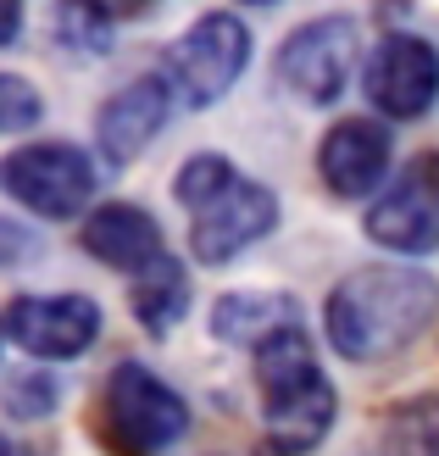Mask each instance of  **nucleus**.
Instances as JSON below:
<instances>
[{"mask_svg": "<svg viewBox=\"0 0 439 456\" xmlns=\"http://www.w3.org/2000/svg\"><path fill=\"white\" fill-rule=\"evenodd\" d=\"M439 317V279L406 262H373L345 273L329 295L322 329L345 362H384Z\"/></svg>", "mask_w": 439, "mask_h": 456, "instance_id": "obj_1", "label": "nucleus"}, {"mask_svg": "<svg viewBox=\"0 0 439 456\" xmlns=\"http://www.w3.org/2000/svg\"><path fill=\"white\" fill-rule=\"evenodd\" d=\"M256 384H262V423H267V440L300 456L329 440L334 428V384L329 373L317 368V351H312V334L306 329H284L279 339H267L256 351Z\"/></svg>", "mask_w": 439, "mask_h": 456, "instance_id": "obj_2", "label": "nucleus"}, {"mask_svg": "<svg viewBox=\"0 0 439 456\" xmlns=\"http://www.w3.org/2000/svg\"><path fill=\"white\" fill-rule=\"evenodd\" d=\"M101 412H106V435L118 440L128 456H150V451L173 445L183 428H190V406H183V395L167 379H156L150 368H140V362H118V368H111Z\"/></svg>", "mask_w": 439, "mask_h": 456, "instance_id": "obj_3", "label": "nucleus"}, {"mask_svg": "<svg viewBox=\"0 0 439 456\" xmlns=\"http://www.w3.org/2000/svg\"><path fill=\"white\" fill-rule=\"evenodd\" d=\"M250 67V28L234 12H206L190 34L167 45V84L183 106H212Z\"/></svg>", "mask_w": 439, "mask_h": 456, "instance_id": "obj_4", "label": "nucleus"}, {"mask_svg": "<svg viewBox=\"0 0 439 456\" xmlns=\"http://www.w3.org/2000/svg\"><path fill=\"white\" fill-rule=\"evenodd\" d=\"M279 84L300 106H334L345 95V84L356 78L362 61V34L351 17H317L300 22V28L279 45Z\"/></svg>", "mask_w": 439, "mask_h": 456, "instance_id": "obj_5", "label": "nucleus"}, {"mask_svg": "<svg viewBox=\"0 0 439 456\" xmlns=\"http://www.w3.org/2000/svg\"><path fill=\"white\" fill-rule=\"evenodd\" d=\"M0 190L39 217H78L84 200L95 195V162L67 140L22 145L0 162Z\"/></svg>", "mask_w": 439, "mask_h": 456, "instance_id": "obj_6", "label": "nucleus"}, {"mask_svg": "<svg viewBox=\"0 0 439 456\" xmlns=\"http://www.w3.org/2000/svg\"><path fill=\"white\" fill-rule=\"evenodd\" d=\"M367 234L395 256H428L439 245V151H423L367 207Z\"/></svg>", "mask_w": 439, "mask_h": 456, "instance_id": "obj_7", "label": "nucleus"}, {"mask_svg": "<svg viewBox=\"0 0 439 456\" xmlns=\"http://www.w3.org/2000/svg\"><path fill=\"white\" fill-rule=\"evenodd\" d=\"M362 89L384 118H401V123L423 118L439 101V51L418 34H389L367 51Z\"/></svg>", "mask_w": 439, "mask_h": 456, "instance_id": "obj_8", "label": "nucleus"}, {"mask_svg": "<svg viewBox=\"0 0 439 456\" xmlns=\"http://www.w3.org/2000/svg\"><path fill=\"white\" fill-rule=\"evenodd\" d=\"M6 334L17 339L28 356L45 362H67L84 356L101 334V306L89 295H22L6 312Z\"/></svg>", "mask_w": 439, "mask_h": 456, "instance_id": "obj_9", "label": "nucleus"}, {"mask_svg": "<svg viewBox=\"0 0 439 456\" xmlns=\"http://www.w3.org/2000/svg\"><path fill=\"white\" fill-rule=\"evenodd\" d=\"M389 156H395V145H389V128L384 123H373V118H345V123H334L329 134H322L317 173H322V184H329L339 200H367V195L384 184Z\"/></svg>", "mask_w": 439, "mask_h": 456, "instance_id": "obj_10", "label": "nucleus"}, {"mask_svg": "<svg viewBox=\"0 0 439 456\" xmlns=\"http://www.w3.org/2000/svg\"><path fill=\"white\" fill-rule=\"evenodd\" d=\"M272 223H279V195H272L267 184H245V178H240L217 207L195 212V223H190L195 262L217 267L228 256H240L245 245H256L262 234H272Z\"/></svg>", "mask_w": 439, "mask_h": 456, "instance_id": "obj_11", "label": "nucleus"}, {"mask_svg": "<svg viewBox=\"0 0 439 456\" xmlns=\"http://www.w3.org/2000/svg\"><path fill=\"white\" fill-rule=\"evenodd\" d=\"M167 111H173V84H167V73H145V78L123 84L118 95L101 106V118H95V145H101V156H106V162H118V167L134 162V156H140L156 134H161Z\"/></svg>", "mask_w": 439, "mask_h": 456, "instance_id": "obj_12", "label": "nucleus"}, {"mask_svg": "<svg viewBox=\"0 0 439 456\" xmlns=\"http://www.w3.org/2000/svg\"><path fill=\"white\" fill-rule=\"evenodd\" d=\"M84 250L95 262L118 267V273H134V279H140L150 262L167 256V250H161L156 217L145 207H128V200H106V207L89 212V223H84Z\"/></svg>", "mask_w": 439, "mask_h": 456, "instance_id": "obj_13", "label": "nucleus"}, {"mask_svg": "<svg viewBox=\"0 0 439 456\" xmlns=\"http://www.w3.org/2000/svg\"><path fill=\"white\" fill-rule=\"evenodd\" d=\"M284 329H300V306L289 295H272V289H228L223 301L212 306V334L228 339V346H267L279 339Z\"/></svg>", "mask_w": 439, "mask_h": 456, "instance_id": "obj_14", "label": "nucleus"}, {"mask_svg": "<svg viewBox=\"0 0 439 456\" xmlns=\"http://www.w3.org/2000/svg\"><path fill=\"white\" fill-rule=\"evenodd\" d=\"M128 306H134V317H140L150 334L178 329V323H183V312H190V279H183V262H173V256L150 262L140 279H134Z\"/></svg>", "mask_w": 439, "mask_h": 456, "instance_id": "obj_15", "label": "nucleus"}, {"mask_svg": "<svg viewBox=\"0 0 439 456\" xmlns=\"http://www.w3.org/2000/svg\"><path fill=\"white\" fill-rule=\"evenodd\" d=\"M240 184V173L228 167V156H217V151H200V156H190V162L178 167V178H173V195L183 200L190 212H206V207H217V200Z\"/></svg>", "mask_w": 439, "mask_h": 456, "instance_id": "obj_16", "label": "nucleus"}, {"mask_svg": "<svg viewBox=\"0 0 439 456\" xmlns=\"http://www.w3.org/2000/svg\"><path fill=\"white\" fill-rule=\"evenodd\" d=\"M389 456H439V395H423L389 423Z\"/></svg>", "mask_w": 439, "mask_h": 456, "instance_id": "obj_17", "label": "nucleus"}, {"mask_svg": "<svg viewBox=\"0 0 439 456\" xmlns=\"http://www.w3.org/2000/svg\"><path fill=\"white\" fill-rule=\"evenodd\" d=\"M45 118L39 89L22 73H0V134H28Z\"/></svg>", "mask_w": 439, "mask_h": 456, "instance_id": "obj_18", "label": "nucleus"}, {"mask_svg": "<svg viewBox=\"0 0 439 456\" xmlns=\"http://www.w3.org/2000/svg\"><path fill=\"white\" fill-rule=\"evenodd\" d=\"M56 379L51 373H12L6 379V412L17 418V423H34V418H45L56 406Z\"/></svg>", "mask_w": 439, "mask_h": 456, "instance_id": "obj_19", "label": "nucleus"}, {"mask_svg": "<svg viewBox=\"0 0 439 456\" xmlns=\"http://www.w3.org/2000/svg\"><path fill=\"white\" fill-rule=\"evenodd\" d=\"M106 6H61V34L67 39H78L84 45V51H101V45H106Z\"/></svg>", "mask_w": 439, "mask_h": 456, "instance_id": "obj_20", "label": "nucleus"}, {"mask_svg": "<svg viewBox=\"0 0 439 456\" xmlns=\"http://www.w3.org/2000/svg\"><path fill=\"white\" fill-rule=\"evenodd\" d=\"M28 250H34V234H28V228H17V223L0 217V262H22Z\"/></svg>", "mask_w": 439, "mask_h": 456, "instance_id": "obj_21", "label": "nucleus"}, {"mask_svg": "<svg viewBox=\"0 0 439 456\" xmlns=\"http://www.w3.org/2000/svg\"><path fill=\"white\" fill-rule=\"evenodd\" d=\"M22 34V6H12V0H0V45H12Z\"/></svg>", "mask_w": 439, "mask_h": 456, "instance_id": "obj_22", "label": "nucleus"}, {"mask_svg": "<svg viewBox=\"0 0 439 456\" xmlns=\"http://www.w3.org/2000/svg\"><path fill=\"white\" fill-rule=\"evenodd\" d=\"M0 456H28V451H22V445H12L6 435H0Z\"/></svg>", "mask_w": 439, "mask_h": 456, "instance_id": "obj_23", "label": "nucleus"}, {"mask_svg": "<svg viewBox=\"0 0 439 456\" xmlns=\"http://www.w3.org/2000/svg\"><path fill=\"white\" fill-rule=\"evenodd\" d=\"M0 334H6V323H0Z\"/></svg>", "mask_w": 439, "mask_h": 456, "instance_id": "obj_24", "label": "nucleus"}]
</instances>
